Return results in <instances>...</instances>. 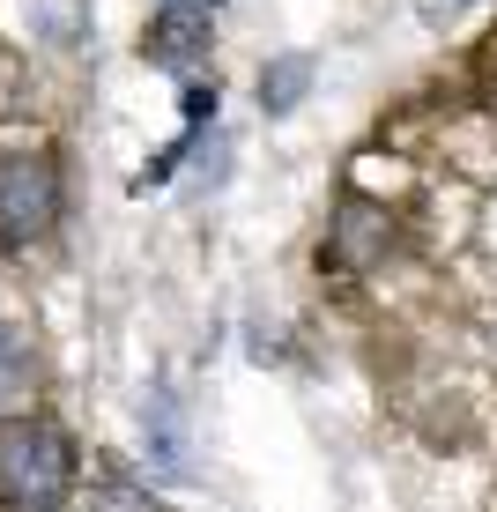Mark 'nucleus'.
<instances>
[{
	"mask_svg": "<svg viewBox=\"0 0 497 512\" xmlns=\"http://www.w3.org/2000/svg\"><path fill=\"white\" fill-rule=\"evenodd\" d=\"M60 208H67V179L45 149H15L0 156V245L8 253H30L60 231Z\"/></svg>",
	"mask_w": 497,
	"mask_h": 512,
	"instance_id": "obj_2",
	"label": "nucleus"
},
{
	"mask_svg": "<svg viewBox=\"0 0 497 512\" xmlns=\"http://www.w3.org/2000/svg\"><path fill=\"white\" fill-rule=\"evenodd\" d=\"M75 498V438L52 416H0V512H60Z\"/></svg>",
	"mask_w": 497,
	"mask_h": 512,
	"instance_id": "obj_1",
	"label": "nucleus"
},
{
	"mask_svg": "<svg viewBox=\"0 0 497 512\" xmlns=\"http://www.w3.org/2000/svg\"><path fill=\"white\" fill-rule=\"evenodd\" d=\"M23 386H30V342H23V327L0 320V409H8Z\"/></svg>",
	"mask_w": 497,
	"mask_h": 512,
	"instance_id": "obj_6",
	"label": "nucleus"
},
{
	"mask_svg": "<svg viewBox=\"0 0 497 512\" xmlns=\"http://www.w3.org/2000/svg\"><path fill=\"white\" fill-rule=\"evenodd\" d=\"M141 60L164 67V75H193L208 60V8H164L141 38Z\"/></svg>",
	"mask_w": 497,
	"mask_h": 512,
	"instance_id": "obj_4",
	"label": "nucleus"
},
{
	"mask_svg": "<svg viewBox=\"0 0 497 512\" xmlns=\"http://www.w3.org/2000/svg\"><path fill=\"white\" fill-rule=\"evenodd\" d=\"M208 112H216V90H186V119H193V127H201Z\"/></svg>",
	"mask_w": 497,
	"mask_h": 512,
	"instance_id": "obj_7",
	"label": "nucleus"
},
{
	"mask_svg": "<svg viewBox=\"0 0 497 512\" xmlns=\"http://www.w3.org/2000/svg\"><path fill=\"white\" fill-rule=\"evenodd\" d=\"M386 245H394V216H386L379 201H364V193H349L319 260H327V268H342V275H371V268L386 260Z\"/></svg>",
	"mask_w": 497,
	"mask_h": 512,
	"instance_id": "obj_3",
	"label": "nucleus"
},
{
	"mask_svg": "<svg viewBox=\"0 0 497 512\" xmlns=\"http://www.w3.org/2000/svg\"><path fill=\"white\" fill-rule=\"evenodd\" d=\"M305 90H312V60H305V52H290V60L260 67V104H268V112H290Z\"/></svg>",
	"mask_w": 497,
	"mask_h": 512,
	"instance_id": "obj_5",
	"label": "nucleus"
}]
</instances>
